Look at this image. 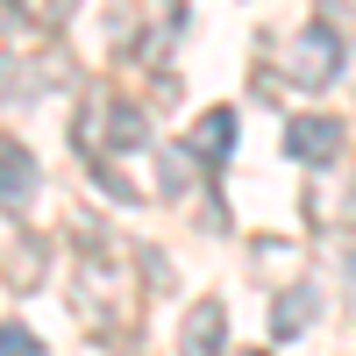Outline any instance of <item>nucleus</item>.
Here are the masks:
<instances>
[{"label": "nucleus", "mask_w": 356, "mask_h": 356, "mask_svg": "<svg viewBox=\"0 0 356 356\" xmlns=\"http://www.w3.org/2000/svg\"><path fill=\"white\" fill-rule=\"evenodd\" d=\"M342 29L335 22H307V29H292V43L278 50V65H285V86H300V93H321V86H335L342 79Z\"/></svg>", "instance_id": "1"}, {"label": "nucleus", "mask_w": 356, "mask_h": 356, "mask_svg": "<svg viewBox=\"0 0 356 356\" xmlns=\"http://www.w3.org/2000/svg\"><path fill=\"white\" fill-rule=\"evenodd\" d=\"M79 143L93 150V143H107V150H143L150 143V122H143V107L129 100H93L79 114Z\"/></svg>", "instance_id": "2"}, {"label": "nucleus", "mask_w": 356, "mask_h": 356, "mask_svg": "<svg viewBox=\"0 0 356 356\" xmlns=\"http://www.w3.org/2000/svg\"><path fill=\"white\" fill-rule=\"evenodd\" d=\"M342 122H335V114H292V122H285V157L292 164H307V171H328L335 157H342Z\"/></svg>", "instance_id": "3"}, {"label": "nucleus", "mask_w": 356, "mask_h": 356, "mask_svg": "<svg viewBox=\"0 0 356 356\" xmlns=\"http://www.w3.org/2000/svg\"><path fill=\"white\" fill-rule=\"evenodd\" d=\"M36 186H43L36 157H29L22 143H0V214H22V207L36 200Z\"/></svg>", "instance_id": "4"}, {"label": "nucleus", "mask_w": 356, "mask_h": 356, "mask_svg": "<svg viewBox=\"0 0 356 356\" xmlns=\"http://www.w3.org/2000/svg\"><path fill=\"white\" fill-rule=\"evenodd\" d=\"M235 136H243V122H235V107H207L186 150H193V164H207V171H214V164H228V150H235Z\"/></svg>", "instance_id": "5"}, {"label": "nucleus", "mask_w": 356, "mask_h": 356, "mask_svg": "<svg viewBox=\"0 0 356 356\" xmlns=\"http://www.w3.org/2000/svg\"><path fill=\"white\" fill-rule=\"evenodd\" d=\"M221 335H228V307L221 300H193L186 328H178V356H221Z\"/></svg>", "instance_id": "6"}, {"label": "nucleus", "mask_w": 356, "mask_h": 356, "mask_svg": "<svg viewBox=\"0 0 356 356\" xmlns=\"http://www.w3.org/2000/svg\"><path fill=\"white\" fill-rule=\"evenodd\" d=\"M314 314H321V292H314V285H292V292H278V300H271V335H278V342L307 335V328H314Z\"/></svg>", "instance_id": "7"}, {"label": "nucleus", "mask_w": 356, "mask_h": 356, "mask_svg": "<svg viewBox=\"0 0 356 356\" xmlns=\"http://www.w3.org/2000/svg\"><path fill=\"white\" fill-rule=\"evenodd\" d=\"M157 186H164L171 200H186V193H193V150H186V143H171V150L157 157Z\"/></svg>", "instance_id": "8"}, {"label": "nucleus", "mask_w": 356, "mask_h": 356, "mask_svg": "<svg viewBox=\"0 0 356 356\" xmlns=\"http://www.w3.org/2000/svg\"><path fill=\"white\" fill-rule=\"evenodd\" d=\"M0 356H43V342L22 328V321H8V328H0Z\"/></svg>", "instance_id": "9"}, {"label": "nucleus", "mask_w": 356, "mask_h": 356, "mask_svg": "<svg viewBox=\"0 0 356 356\" xmlns=\"http://www.w3.org/2000/svg\"><path fill=\"white\" fill-rule=\"evenodd\" d=\"M335 15H356V0H321V22H335Z\"/></svg>", "instance_id": "10"}, {"label": "nucleus", "mask_w": 356, "mask_h": 356, "mask_svg": "<svg viewBox=\"0 0 356 356\" xmlns=\"http://www.w3.org/2000/svg\"><path fill=\"white\" fill-rule=\"evenodd\" d=\"M342 271H349V285H356V257H342Z\"/></svg>", "instance_id": "11"}, {"label": "nucleus", "mask_w": 356, "mask_h": 356, "mask_svg": "<svg viewBox=\"0 0 356 356\" xmlns=\"http://www.w3.org/2000/svg\"><path fill=\"white\" fill-rule=\"evenodd\" d=\"M235 356H264V349H235Z\"/></svg>", "instance_id": "12"}, {"label": "nucleus", "mask_w": 356, "mask_h": 356, "mask_svg": "<svg viewBox=\"0 0 356 356\" xmlns=\"http://www.w3.org/2000/svg\"><path fill=\"white\" fill-rule=\"evenodd\" d=\"M8 8H15V0H8Z\"/></svg>", "instance_id": "13"}]
</instances>
